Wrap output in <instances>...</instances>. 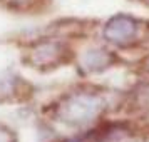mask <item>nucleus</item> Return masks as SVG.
<instances>
[{"label":"nucleus","instance_id":"nucleus-4","mask_svg":"<svg viewBox=\"0 0 149 142\" xmlns=\"http://www.w3.org/2000/svg\"><path fill=\"white\" fill-rule=\"evenodd\" d=\"M112 59L114 57L109 54L107 50H102V48L89 50L87 54L84 55V67L87 70H91V72H99L102 69L109 67Z\"/></svg>","mask_w":149,"mask_h":142},{"label":"nucleus","instance_id":"nucleus-3","mask_svg":"<svg viewBox=\"0 0 149 142\" xmlns=\"http://www.w3.org/2000/svg\"><path fill=\"white\" fill-rule=\"evenodd\" d=\"M65 47L59 42H40L30 50L29 62L37 69L55 67L65 60Z\"/></svg>","mask_w":149,"mask_h":142},{"label":"nucleus","instance_id":"nucleus-1","mask_svg":"<svg viewBox=\"0 0 149 142\" xmlns=\"http://www.w3.org/2000/svg\"><path fill=\"white\" fill-rule=\"evenodd\" d=\"M104 109V100L99 95L89 92H77L67 95L57 107V119L65 124L79 125L95 119Z\"/></svg>","mask_w":149,"mask_h":142},{"label":"nucleus","instance_id":"nucleus-6","mask_svg":"<svg viewBox=\"0 0 149 142\" xmlns=\"http://www.w3.org/2000/svg\"><path fill=\"white\" fill-rule=\"evenodd\" d=\"M0 142H15L14 132L3 125H0Z\"/></svg>","mask_w":149,"mask_h":142},{"label":"nucleus","instance_id":"nucleus-5","mask_svg":"<svg viewBox=\"0 0 149 142\" xmlns=\"http://www.w3.org/2000/svg\"><path fill=\"white\" fill-rule=\"evenodd\" d=\"M134 100H136V105H137V107L148 109V110H149V84L137 90Z\"/></svg>","mask_w":149,"mask_h":142},{"label":"nucleus","instance_id":"nucleus-7","mask_svg":"<svg viewBox=\"0 0 149 142\" xmlns=\"http://www.w3.org/2000/svg\"><path fill=\"white\" fill-rule=\"evenodd\" d=\"M12 3H15V5H22V3H25V2H29V0H10Z\"/></svg>","mask_w":149,"mask_h":142},{"label":"nucleus","instance_id":"nucleus-2","mask_svg":"<svg viewBox=\"0 0 149 142\" xmlns=\"http://www.w3.org/2000/svg\"><path fill=\"white\" fill-rule=\"evenodd\" d=\"M139 32V24L132 17L116 15L107 22L104 28V37L116 45H129L136 40Z\"/></svg>","mask_w":149,"mask_h":142}]
</instances>
